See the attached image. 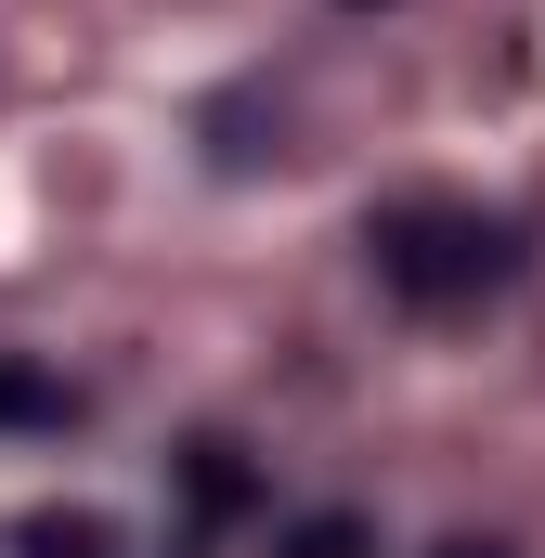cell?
<instances>
[{
	"mask_svg": "<svg viewBox=\"0 0 545 558\" xmlns=\"http://www.w3.org/2000/svg\"><path fill=\"white\" fill-rule=\"evenodd\" d=\"M377 274L415 312H455V299L520 274V234L507 221H468V208H403V221H377Z\"/></svg>",
	"mask_w": 545,
	"mask_h": 558,
	"instance_id": "obj_1",
	"label": "cell"
},
{
	"mask_svg": "<svg viewBox=\"0 0 545 558\" xmlns=\"http://www.w3.org/2000/svg\"><path fill=\"white\" fill-rule=\"evenodd\" d=\"M0 428H78V390L39 364H0Z\"/></svg>",
	"mask_w": 545,
	"mask_h": 558,
	"instance_id": "obj_2",
	"label": "cell"
},
{
	"mask_svg": "<svg viewBox=\"0 0 545 558\" xmlns=\"http://www.w3.org/2000/svg\"><path fill=\"white\" fill-rule=\"evenodd\" d=\"M272 558H364V520H299Z\"/></svg>",
	"mask_w": 545,
	"mask_h": 558,
	"instance_id": "obj_3",
	"label": "cell"
},
{
	"mask_svg": "<svg viewBox=\"0 0 545 558\" xmlns=\"http://www.w3.org/2000/svg\"><path fill=\"white\" fill-rule=\"evenodd\" d=\"M26 546H39V558H105V520H39Z\"/></svg>",
	"mask_w": 545,
	"mask_h": 558,
	"instance_id": "obj_4",
	"label": "cell"
},
{
	"mask_svg": "<svg viewBox=\"0 0 545 558\" xmlns=\"http://www.w3.org/2000/svg\"><path fill=\"white\" fill-rule=\"evenodd\" d=\"M441 558H507V546H441Z\"/></svg>",
	"mask_w": 545,
	"mask_h": 558,
	"instance_id": "obj_5",
	"label": "cell"
}]
</instances>
